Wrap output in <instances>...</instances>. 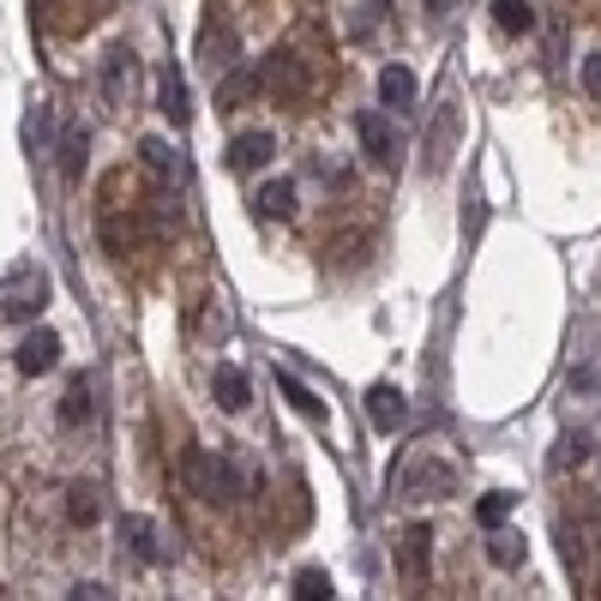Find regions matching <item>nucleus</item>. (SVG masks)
I'll return each mask as SVG.
<instances>
[{"label":"nucleus","mask_w":601,"mask_h":601,"mask_svg":"<svg viewBox=\"0 0 601 601\" xmlns=\"http://www.w3.org/2000/svg\"><path fill=\"white\" fill-rule=\"evenodd\" d=\"M367 415H374V427H379V433H398L403 421H409L403 391H398V386H374V391H367Z\"/></svg>","instance_id":"obj_7"},{"label":"nucleus","mask_w":601,"mask_h":601,"mask_svg":"<svg viewBox=\"0 0 601 601\" xmlns=\"http://www.w3.org/2000/svg\"><path fill=\"white\" fill-rule=\"evenodd\" d=\"M55 367H60V337L55 331H31V337L19 343V374L43 379V374H55Z\"/></svg>","instance_id":"obj_5"},{"label":"nucleus","mask_w":601,"mask_h":601,"mask_svg":"<svg viewBox=\"0 0 601 601\" xmlns=\"http://www.w3.org/2000/svg\"><path fill=\"white\" fill-rule=\"evenodd\" d=\"M102 102H109L114 114H126L133 109V97H138V55L133 48H109V55H102Z\"/></svg>","instance_id":"obj_2"},{"label":"nucleus","mask_w":601,"mask_h":601,"mask_svg":"<svg viewBox=\"0 0 601 601\" xmlns=\"http://www.w3.org/2000/svg\"><path fill=\"white\" fill-rule=\"evenodd\" d=\"M452 145H457V109L445 102V109L433 114L427 145H421V157H427V175H445V163H452Z\"/></svg>","instance_id":"obj_6"},{"label":"nucleus","mask_w":601,"mask_h":601,"mask_svg":"<svg viewBox=\"0 0 601 601\" xmlns=\"http://www.w3.org/2000/svg\"><path fill=\"white\" fill-rule=\"evenodd\" d=\"M138 151H145V169H151V175H163V181L175 175V157H169V145H163V138H145Z\"/></svg>","instance_id":"obj_25"},{"label":"nucleus","mask_w":601,"mask_h":601,"mask_svg":"<svg viewBox=\"0 0 601 601\" xmlns=\"http://www.w3.org/2000/svg\"><path fill=\"white\" fill-rule=\"evenodd\" d=\"M121 535H126V547H133L138 559H151V566L163 559V547H157V530H151V517H126V523H121Z\"/></svg>","instance_id":"obj_17"},{"label":"nucleus","mask_w":601,"mask_h":601,"mask_svg":"<svg viewBox=\"0 0 601 601\" xmlns=\"http://www.w3.org/2000/svg\"><path fill=\"white\" fill-rule=\"evenodd\" d=\"M583 91H590V97L601 102V55H590V60H583Z\"/></svg>","instance_id":"obj_26"},{"label":"nucleus","mask_w":601,"mask_h":601,"mask_svg":"<svg viewBox=\"0 0 601 601\" xmlns=\"http://www.w3.org/2000/svg\"><path fill=\"white\" fill-rule=\"evenodd\" d=\"M415 102V73L409 67H386L379 73V109H409Z\"/></svg>","instance_id":"obj_12"},{"label":"nucleus","mask_w":601,"mask_h":601,"mask_svg":"<svg viewBox=\"0 0 601 601\" xmlns=\"http://www.w3.org/2000/svg\"><path fill=\"white\" fill-rule=\"evenodd\" d=\"M398 554H403V583H421V578H427V542H433V535L427 530H403L398 535Z\"/></svg>","instance_id":"obj_13"},{"label":"nucleus","mask_w":601,"mask_h":601,"mask_svg":"<svg viewBox=\"0 0 601 601\" xmlns=\"http://www.w3.org/2000/svg\"><path fill=\"white\" fill-rule=\"evenodd\" d=\"M259 85H265V73H259V67H241L235 79H223V85H216V109H241V102L259 91Z\"/></svg>","instance_id":"obj_14"},{"label":"nucleus","mask_w":601,"mask_h":601,"mask_svg":"<svg viewBox=\"0 0 601 601\" xmlns=\"http://www.w3.org/2000/svg\"><path fill=\"white\" fill-rule=\"evenodd\" d=\"M493 24H500V36H530L535 31L530 0H493Z\"/></svg>","instance_id":"obj_15"},{"label":"nucleus","mask_w":601,"mask_h":601,"mask_svg":"<svg viewBox=\"0 0 601 601\" xmlns=\"http://www.w3.org/2000/svg\"><path fill=\"white\" fill-rule=\"evenodd\" d=\"M331 596H337V590H331L325 571H301V578H296V601H331Z\"/></svg>","instance_id":"obj_23"},{"label":"nucleus","mask_w":601,"mask_h":601,"mask_svg":"<svg viewBox=\"0 0 601 601\" xmlns=\"http://www.w3.org/2000/svg\"><path fill=\"white\" fill-rule=\"evenodd\" d=\"M73 596H79V601H109L114 590H109V583H79V590H73Z\"/></svg>","instance_id":"obj_27"},{"label":"nucleus","mask_w":601,"mask_h":601,"mask_svg":"<svg viewBox=\"0 0 601 601\" xmlns=\"http://www.w3.org/2000/svg\"><path fill=\"white\" fill-rule=\"evenodd\" d=\"M91 409H97L91 386H85V379H73L67 398H60V427H79V421H91Z\"/></svg>","instance_id":"obj_18"},{"label":"nucleus","mask_w":601,"mask_h":601,"mask_svg":"<svg viewBox=\"0 0 601 601\" xmlns=\"http://www.w3.org/2000/svg\"><path fill=\"white\" fill-rule=\"evenodd\" d=\"M85 151H91L85 121H67V126H60V175H67V181H79V175H85Z\"/></svg>","instance_id":"obj_10"},{"label":"nucleus","mask_w":601,"mask_h":601,"mask_svg":"<svg viewBox=\"0 0 601 601\" xmlns=\"http://www.w3.org/2000/svg\"><path fill=\"white\" fill-rule=\"evenodd\" d=\"M211 391H216V409H229V415H241V409L253 403V386H247V374H241V367H216Z\"/></svg>","instance_id":"obj_8"},{"label":"nucleus","mask_w":601,"mask_h":601,"mask_svg":"<svg viewBox=\"0 0 601 601\" xmlns=\"http://www.w3.org/2000/svg\"><path fill=\"white\" fill-rule=\"evenodd\" d=\"M421 7H427V12H445V0H421Z\"/></svg>","instance_id":"obj_28"},{"label":"nucleus","mask_w":601,"mask_h":601,"mask_svg":"<svg viewBox=\"0 0 601 601\" xmlns=\"http://www.w3.org/2000/svg\"><path fill=\"white\" fill-rule=\"evenodd\" d=\"M271 157H277V138L271 133H235V138H229V151H223V163L235 175H259Z\"/></svg>","instance_id":"obj_4"},{"label":"nucleus","mask_w":601,"mask_h":601,"mask_svg":"<svg viewBox=\"0 0 601 601\" xmlns=\"http://www.w3.org/2000/svg\"><path fill=\"white\" fill-rule=\"evenodd\" d=\"M67 517H73V523H85V530H91V523L102 517V493L91 488V481H79V488L67 493Z\"/></svg>","instance_id":"obj_19"},{"label":"nucleus","mask_w":601,"mask_h":601,"mask_svg":"<svg viewBox=\"0 0 601 601\" xmlns=\"http://www.w3.org/2000/svg\"><path fill=\"white\" fill-rule=\"evenodd\" d=\"M523 554H530V547H523V535H505V530H493V542H488V559L493 566H523Z\"/></svg>","instance_id":"obj_21"},{"label":"nucleus","mask_w":601,"mask_h":601,"mask_svg":"<svg viewBox=\"0 0 601 601\" xmlns=\"http://www.w3.org/2000/svg\"><path fill=\"white\" fill-rule=\"evenodd\" d=\"M157 109H163V121H175V126L193 121V109H187V85H181L175 67H163V79H157Z\"/></svg>","instance_id":"obj_9"},{"label":"nucleus","mask_w":601,"mask_h":601,"mask_svg":"<svg viewBox=\"0 0 601 601\" xmlns=\"http://www.w3.org/2000/svg\"><path fill=\"white\" fill-rule=\"evenodd\" d=\"M361 145H367V157L379 163V169H398L403 163V138H398V126L386 121V114H361Z\"/></svg>","instance_id":"obj_3"},{"label":"nucleus","mask_w":601,"mask_h":601,"mask_svg":"<svg viewBox=\"0 0 601 601\" xmlns=\"http://www.w3.org/2000/svg\"><path fill=\"white\" fill-rule=\"evenodd\" d=\"M187 481H193V493H204L211 505H223V500H235L241 469L216 452H187Z\"/></svg>","instance_id":"obj_1"},{"label":"nucleus","mask_w":601,"mask_h":601,"mask_svg":"<svg viewBox=\"0 0 601 601\" xmlns=\"http://www.w3.org/2000/svg\"><path fill=\"white\" fill-rule=\"evenodd\" d=\"M277 391L289 398V409H296V415H307V421H325V403H319V398L301 386L296 374H277Z\"/></svg>","instance_id":"obj_16"},{"label":"nucleus","mask_w":601,"mask_h":601,"mask_svg":"<svg viewBox=\"0 0 601 601\" xmlns=\"http://www.w3.org/2000/svg\"><path fill=\"white\" fill-rule=\"evenodd\" d=\"M583 457H590V439H583V433H566V439L554 445V457H547V469H578Z\"/></svg>","instance_id":"obj_22"},{"label":"nucleus","mask_w":601,"mask_h":601,"mask_svg":"<svg viewBox=\"0 0 601 601\" xmlns=\"http://www.w3.org/2000/svg\"><path fill=\"white\" fill-rule=\"evenodd\" d=\"M259 216H289L296 211V181H271V187H259Z\"/></svg>","instance_id":"obj_20"},{"label":"nucleus","mask_w":601,"mask_h":601,"mask_svg":"<svg viewBox=\"0 0 601 601\" xmlns=\"http://www.w3.org/2000/svg\"><path fill=\"white\" fill-rule=\"evenodd\" d=\"M48 307V277H19V289L7 296V313L12 319H36Z\"/></svg>","instance_id":"obj_11"},{"label":"nucleus","mask_w":601,"mask_h":601,"mask_svg":"<svg viewBox=\"0 0 601 601\" xmlns=\"http://www.w3.org/2000/svg\"><path fill=\"white\" fill-rule=\"evenodd\" d=\"M476 517H481V530H500V523L511 517V493H488V500L476 505Z\"/></svg>","instance_id":"obj_24"}]
</instances>
